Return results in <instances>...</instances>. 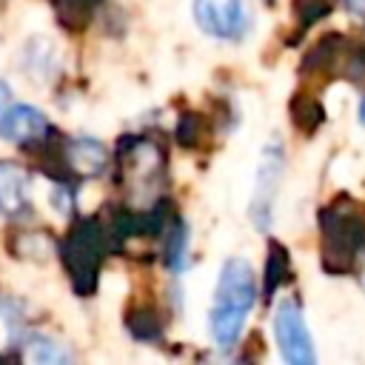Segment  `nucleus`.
<instances>
[{
	"mask_svg": "<svg viewBox=\"0 0 365 365\" xmlns=\"http://www.w3.org/2000/svg\"><path fill=\"white\" fill-rule=\"evenodd\" d=\"M254 302H257V279H254L251 262L240 257L225 259L217 279L211 317H208L211 336L222 351H231L240 342Z\"/></svg>",
	"mask_w": 365,
	"mask_h": 365,
	"instance_id": "obj_1",
	"label": "nucleus"
},
{
	"mask_svg": "<svg viewBox=\"0 0 365 365\" xmlns=\"http://www.w3.org/2000/svg\"><path fill=\"white\" fill-rule=\"evenodd\" d=\"M319 231L325 271L348 274L365 248V208L348 197H339L319 211Z\"/></svg>",
	"mask_w": 365,
	"mask_h": 365,
	"instance_id": "obj_2",
	"label": "nucleus"
},
{
	"mask_svg": "<svg viewBox=\"0 0 365 365\" xmlns=\"http://www.w3.org/2000/svg\"><path fill=\"white\" fill-rule=\"evenodd\" d=\"M106 228L100 225V220L88 217L80 220L74 228H68V234L60 242V259L63 268L71 279V288L86 297L97 288V277H100V265L106 259Z\"/></svg>",
	"mask_w": 365,
	"mask_h": 365,
	"instance_id": "obj_3",
	"label": "nucleus"
},
{
	"mask_svg": "<svg viewBox=\"0 0 365 365\" xmlns=\"http://www.w3.org/2000/svg\"><path fill=\"white\" fill-rule=\"evenodd\" d=\"M274 336H277V345H279V354L285 362H291V365H314L317 362L314 342H311V334L305 328L302 308L297 299H282L277 305Z\"/></svg>",
	"mask_w": 365,
	"mask_h": 365,
	"instance_id": "obj_4",
	"label": "nucleus"
},
{
	"mask_svg": "<svg viewBox=\"0 0 365 365\" xmlns=\"http://www.w3.org/2000/svg\"><path fill=\"white\" fill-rule=\"evenodd\" d=\"M194 20L217 40H242L251 26L242 0H194Z\"/></svg>",
	"mask_w": 365,
	"mask_h": 365,
	"instance_id": "obj_5",
	"label": "nucleus"
},
{
	"mask_svg": "<svg viewBox=\"0 0 365 365\" xmlns=\"http://www.w3.org/2000/svg\"><path fill=\"white\" fill-rule=\"evenodd\" d=\"M282 165H285V151L279 140H271L262 151V163L257 171V185H254V197H251V220L257 222L259 231L268 228L271 222V208H274V197L282 180Z\"/></svg>",
	"mask_w": 365,
	"mask_h": 365,
	"instance_id": "obj_6",
	"label": "nucleus"
},
{
	"mask_svg": "<svg viewBox=\"0 0 365 365\" xmlns=\"http://www.w3.org/2000/svg\"><path fill=\"white\" fill-rule=\"evenodd\" d=\"M48 134H51V123L34 106L17 103V106H6L0 111V137L6 143H14V145L29 148V145L46 143Z\"/></svg>",
	"mask_w": 365,
	"mask_h": 365,
	"instance_id": "obj_7",
	"label": "nucleus"
},
{
	"mask_svg": "<svg viewBox=\"0 0 365 365\" xmlns=\"http://www.w3.org/2000/svg\"><path fill=\"white\" fill-rule=\"evenodd\" d=\"M106 165H108V151L103 143L91 137H74L63 145V168L68 177H77V180L97 177L106 171Z\"/></svg>",
	"mask_w": 365,
	"mask_h": 365,
	"instance_id": "obj_8",
	"label": "nucleus"
},
{
	"mask_svg": "<svg viewBox=\"0 0 365 365\" xmlns=\"http://www.w3.org/2000/svg\"><path fill=\"white\" fill-rule=\"evenodd\" d=\"M31 211L29 200V174L11 160H0V214L20 220Z\"/></svg>",
	"mask_w": 365,
	"mask_h": 365,
	"instance_id": "obj_9",
	"label": "nucleus"
},
{
	"mask_svg": "<svg viewBox=\"0 0 365 365\" xmlns=\"http://www.w3.org/2000/svg\"><path fill=\"white\" fill-rule=\"evenodd\" d=\"M100 0H51V9L57 14V20L66 29H86L97 11Z\"/></svg>",
	"mask_w": 365,
	"mask_h": 365,
	"instance_id": "obj_10",
	"label": "nucleus"
},
{
	"mask_svg": "<svg viewBox=\"0 0 365 365\" xmlns=\"http://www.w3.org/2000/svg\"><path fill=\"white\" fill-rule=\"evenodd\" d=\"M26 359H31V362H46V365H54V362H68L71 359V351L63 345V342H57V339H51V336H43V334H31L29 339H26Z\"/></svg>",
	"mask_w": 365,
	"mask_h": 365,
	"instance_id": "obj_11",
	"label": "nucleus"
},
{
	"mask_svg": "<svg viewBox=\"0 0 365 365\" xmlns=\"http://www.w3.org/2000/svg\"><path fill=\"white\" fill-rule=\"evenodd\" d=\"M128 331H131L137 339H157L160 331H163L160 311H157L154 305H137V308L128 314Z\"/></svg>",
	"mask_w": 365,
	"mask_h": 365,
	"instance_id": "obj_12",
	"label": "nucleus"
},
{
	"mask_svg": "<svg viewBox=\"0 0 365 365\" xmlns=\"http://www.w3.org/2000/svg\"><path fill=\"white\" fill-rule=\"evenodd\" d=\"M291 120H294V125L299 131L311 134L322 123V106L314 97H308V94H297L291 100Z\"/></svg>",
	"mask_w": 365,
	"mask_h": 365,
	"instance_id": "obj_13",
	"label": "nucleus"
},
{
	"mask_svg": "<svg viewBox=\"0 0 365 365\" xmlns=\"http://www.w3.org/2000/svg\"><path fill=\"white\" fill-rule=\"evenodd\" d=\"M288 277V254L279 242L268 245V262H265V297H274V291Z\"/></svg>",
	"mask_w": 365,
	"mask_h": 365,
	"instance_id": "obj_14",
	"label": "nucleus"
},
{
	"mask_svg": "<svg viewBox=\"0 0 365 365\" xmlns=\"http://www.w3.org/2000/svg\"><path fill=\"white\" fill-rule=\"evenodd\" d=\"M185 245H188L185 222H174L171 234H168V242H165V265L171 271H180L185 265Z\"/></svg>",
	"mask_w": 365,
	"mask_h": 365,
	"instance_id": "obj_15",
	"label": "nucleus"
},
{
	"mask_svg": "<svg viewBox=\"0 0 365 365\" xmlns=\"http://www.w3.org/2000/svg\"><path fill=\"white\" fill-rule=\"evenodd\" d=\"M20 342V317L11 302L0 299V351Z\"/></svg>",
	"mask_w": 365,
	"mask_h": 365,
	"instance_id": "obj_16",
	"label": "nucleus"
},
{
	"mask_svg": "<svg viewBox=\"0 0 365 365\" xmlns=\"http://www.w3.org/2000/svg\"><path fill=\"white\" fill-rule=\"evenodd\" d=\"M334 9V0H294V11L302 26H311L314 20L325 17Z\"/></svg>",
	"mask_w": 365,
	"mask_h": 365,
	"instance_id": "obj_17",
	"label": "nucleus"
},
{
	"mask_svg": "<svg viewBox=\"0 0 365 365\" xmlns=\"http://www.w3.org/2000/svg\"><path fill=\"white\" fill-rule=\"evenodd\" d=\"M345 6H348V11H351L354 17L365 20V0H345Z\"/></svg>",
	"mask_w": 365,
	"mask_h": 365,
	"instance_id": "obj_18",
	"label": "nucleus"
},
{
	"mask_svg": "<svg viewBox=\"0 0 365 365\" xmlns=\"http://www.w3.org/2000/svg\"><path fill=\"white\" fill-rule=\"evenodd\" d=\"M9 106V86L6 83H0V111Z\"/></svg>",
	"mask_w": 365,
	"mask_h": 365,
	"instance_id": "obj_19",
	"label": "nucleus"
},
{
	"mask_svg": "<svg viewBox=\"0 0 365 365\" xmlns=\"http://www.w3.org/2000/svg\"><path fill=\"white\" fill-rule=\"evenodd\" d=\"M359 123L365 125V97H362V103H359Z\"/></svg>",
	"mask_w": 365,
	"mask_h": 365,
	"instance_id": "obj_20",
	"label": "nucleus"
},
{
	"mask_svg": "<svg viewBox=\"0 0 365 365\" xmlns=\"http://www.w3.org/2000/svg\"><path fill=\"white\" fill-rule=\"evenodd\" d=\"M359 282H362V288H365V265H362V271H359Z\"/></svg>",
	"mask_w": 365,
	"mask_h": 365,
	"instance_id": "obj_21",
	"label": "nucleus"
},
{
	"mask_svg": "<svg viewBox=\"0 0 365 365\" xmlns=\"http://www.w3.org/2000/svg\"><path fill=\"white\" fill-rule=\"evenodd\" d=\"M265 3H271V0H265Z\"/></svg>",
	"mask_w": 365,
	"mask_h": 365,
	"instance_id": "obj_22",
	"label": "nucleus"
}]
</instances>
